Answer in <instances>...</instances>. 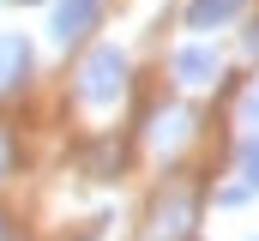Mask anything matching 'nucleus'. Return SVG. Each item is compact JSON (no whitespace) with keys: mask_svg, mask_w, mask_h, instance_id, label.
I'll return each mask as SVG.
<instances>
[{"mask_svg":"<svg viewBox=\"0 0 259 241\" xmlns=\"http://www.w3.org/2000/svg\"><path fill=\"white\" fill-rule=\"evenodd\" d=\"M121 78H127V55H121V49H97V55L78 66V97H84L91 109H109V103L121 97Z\"/></svg>","mask_w":259,"mask_h":241,"instance_id":"1","label":"nucleus"},{"mask_svg":"<svg viewBox=\"0 0 259 241\" xmlns=\"http://www.w3.org/2000/svg\"><path fill=\"white\" fill-rule=\"evenodd\" d=\"M91 24H97V0H61V6H55V24H49V36L66 49V43H78Z\"/></svg>","mask_w":259,"mask_h":241,"instance_id":"2","label":"nucleus"},{"mask_svg":"<svg viewBox=\"0 0 259 241\" xmlns=\"http://www.w3.org/2000/svg\"><path fill=\"white\" fill-rule=\"evenodd\" d=\"M30 72V43L24 36H0V91H12Z\"/></svg>","mask_w":259,"mask_h":241,"instance_id":"3","label":"nucleus"},{"mask_svg":"<svg viewBox=\"0 0 259 241\" xmlns=\"http://www.w3.org/2000/svg\"><path fill=\"white\" fill-rule=\"evenodd\" d=\"M175 78L211 85V78H217V55H211V49H175Z\"/></svg>","mask_w":259,"mask_h":241,"instance_id":"4","label":"nucleus"},{"mask_svg":"<svg viewBox=\"0 0 259 241\" xmlns=\"http://www.w3.org/2000/svg\"><path fill=\"white\" fill-rule=\"evenodd\" d=\"M241 6H247V0H193V6H187V24H193V30H217V24H229Z\"/></svg>","mask_w":259,"mask_h":241,"instance_id":"5","label":"nucleus"},{"mask_svg":"<svg viewBox=\"0 0 259 241\" xmlns=\"http://www.w3.org/2000/svg\"><path fill=\"white\" fill-rule=\"evenodd\" d=\"M187 133H193V115H187V109H163L157 127H151V145H157V151H175Z\"/></svg>","mask_w":259,"mask_h":241,"instance_id":"6","label":"nucleus"},{"mask_svg":"<svg viewBox=\"0 0 259 241\" xmlns=\"http://www.w3.org/2000/svg\"><path fill=\"white\" fill-rule=\"evenodd\" d=\"M157 229H163V235H187V229H193V199H187V193H169V199L157 205Z\"/></svg>","mask_w":259,"mask_h":241,"instance_id":"7","label":"nucleus"},{"mask_svg":"<svg viewBox=\"0 0 259 241\" xmlns=\"http://www.w3.org/2000/svg\"><path fill=\"white\" fill-rule=\"evenodd\" d=\"M235 169H241V187H253V193H259V133H253V139H241Z\"/></svg>","mask_w":259,"mask_h":241,"instance_id":"8","label":"nucleus"},{"mask_svg":"<svg viewBox=\"0 0 259 241\" xmlns=\"http://www.w3.org/2000/svg\"><path fill=\"white\" fill-rule=\"evenodd\" d=\"M247 199H253V187H223V193H217L223 211H235V205H247Z\"/></svg>","mask_w":259,"mask_h":241,"instance_id":"9","label":"nucleus"},{"mask_svg":"<svg viewBox=\"0 0 259 241\" xmlns=\"http://www.w3.org/2000/svg\"><path fill=\"white\" fill-rule=\"evenodd\" d=\"M241 120H247V127H259V85L247 91V103H241Z\"/></svg>","mask_w":259,"mask_h":241,"instance_id":"10","label":"nucleus"},{"mask_svg":"<svg viewBox=\"0 0 259 241\" xmlns=\"http://www.w3.org/2000/svg\"><path fill=\"white\" fill-rule=\"evenodd\" d=\"M247 49H259V24H247Z\"/></svg>","mask_w":259,"mask_h":241,"instance_id":"11","label":"nucleus"},{"mask_svg":"<svg viewBox=\"0 0 259 241\" xmlns=\"http://www.w3.org/2000/svg\"><path fill=\"white\" fill-rule=\"evenodd\" d=\"M0 175H6V133H0Z\"/></svg>","mask_w":259,"mask_h":241,"instance_id":"12","label":"nucleus"},{"mask_svg":"<svg viewBox=\"0 0 259 241\" xmlns=\"http://www.w3.org/2000/svg\"><path fill=\"white\" fill-rule=\"evenodd\" d=\"M253 241H259V235H253Z\"/></svg>","mask_w":259,"mask_h":241,"instance_id":"13","label":"nucleus"}]
</instances>
